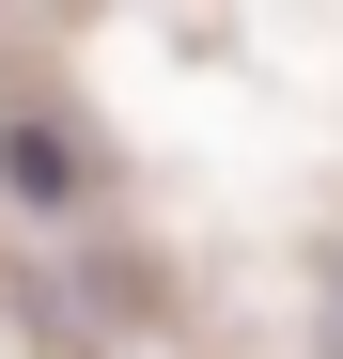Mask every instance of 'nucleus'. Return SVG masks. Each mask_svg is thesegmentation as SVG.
Returning <instances> with one entry per match:
<instances>
[{
    "label": "nucleus",
    "mask_w": 343,
    "mask_h": 359,
    "mask_svg": "<svg viewBox=\"0 0 343 359\" xmlns=\"http://www.w3.org/2000/svg\"><path fill=\"white\" fill-rule=\"evenodd\" d=\"M0 172H16V203H47V219L78 203V141H63V126H31V109L0 126Z\"/></svg>",
    "instance_id": "f257e3e1"
}]
</instances>
